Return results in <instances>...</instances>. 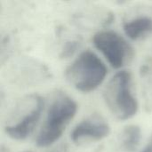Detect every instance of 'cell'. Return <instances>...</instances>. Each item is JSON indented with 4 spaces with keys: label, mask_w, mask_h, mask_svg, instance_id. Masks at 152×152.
<instances>
[{
    "label": "cell",
    "mask_w": 152,
    "mask_h": 152,
    "mask_svg": "<svg viewBox=\"0 0 152 152\" xmlns=\"http://www.w3.org/2000/svg\"><path fill=\"white\" fill-rule=\"evenodd\" d=\"M77 111V102L69 96L59 94L48 109L45 120L36 140L37 145L45 148L58 141Z\"/></svg>",
    "instance_id": "cell-2"
},
{
    "label": "cell",
    "mask_w": 152,
    "mask_h": 152,
    "mask_svg": "<svg viewBox=\"0 0 152 152\" xmlns=\"http://www.w3.org/2000/svg\"><path fill=\"white\" fill-rule=\"evenodd\" d=\"M44 108V99L37 95H31L30 104L28 110H24L22 117L12 125L4 127L5 134L12 139L21 141L27 139L34 131Z\"/></svg>",
    "instance_id": "cell-5"
},
{
    "label": "cell",
    "mask_w": 152,
    "mask_h": 152,
    "mask_svg": "<svg viewBox=\"0 0 152 152\" xmlns=\"http://www.w3.org/2000/svg\"><path fill=\"white\" fill-rule=\"evenodd\" d=\"M93 43L114 69L124 67L133 58V47L116 31L97 32L93 37Z\"/></svg>",
    "instance_id": "cell-4"
},
{
    "label": "cell",
    "mask_w": 152,
    "mask_h": 152,
    "mask_svg": "<svg viewBox=\"0 0 152 152\" xmlns=\"http://www.w3.org/2000/svg\"><path fill=\"white\" fill-rule=\"evenodd\" d=\"M142 139V131L138 126L130 125L126 126L121 136L122 149L126 152H135Z\"/></svg>",
    "instance_id": "cell-8"
},
{
    "label": "cell",
    "mask_w": 152,
    "mask_h": 152,
    "mask_svg": "<svg viewBox=\"0 0 152 152\" xmlns=\"http://www.w3.org/2000/svg\"><path fill=\"white\" fill-rule=\"evenodd\" d=\"M80 45H81V41L79 39H75L66 42L60 53V57L64 59L71 57L79 49Z\"/></svg>",
    "instance_id": "cell-9"
},
{
    "label": "cell",
    "mask_w": 152,
    "mask_h": 152,
    "mask_svg": "<svg viewBox=\"0 0 152 152\" xmlns=\"http://www.w3.org/2000/svg\"><path fill=\"white\" fill-rule=\"evenodd\" d=\"M110 127L101 116L94 115L81 121L73 129L70 138L77 144L85 142H97L109 135Z\"/></svg>",
    "instance_id": "cell-6"
},
{
    "label": "cell",
    "mask_w": 152,
    "mask_h": 152,
    "mask_svg": "<svg viewBox=\"0 0 152 152\" xmlns=\"http://www.w3.org/2000/svg\"><path fill=\"white\" fill-rule=\"evenodd\" d=\"M141 152H152V137L151 139L150 140L149 143L146 145V147Z\"/></svg>",
    "instance_id": "cell-11"
},
{
    "label": "cell",
    "mask_w": 152,
    "mask_h": 152,
    "mask_svg": "<svg viewBox=\"0 0 152 152\" xmlns=\"http://www.w3.org/2000/svg\"><path fill=\"white\" fill-rule=\"evenodd\" d=\"M68 145L66 143H62L48 152H68Z\"/></svg>",
    "instance_id": "cell-10"
},
{
    "label": "cell",
    "mask_w": 152,
    "mask_h": 152,
    "mask_svg": "<svg viewBox=\"0 0 152 152\" xmlns=\"http://www.w3.org/2000/svg\"><path fill=\"white\" fill-rule=\"evenodd\" d=\"M106 75L105 64L89 50L81 53L65 71V77L69 84L82 93L95 90L104 81Z\"/></svg>",
    "instance_id": "cell-3"
},
{
    "label": "cell",
    "mask_w": 152,
    "mask_h": 152,
    "mask_svg": "<svg viewBox=\"0 0 152 152\" xmlns=\"http://www.w3.org/2000/svg\"><path fill=\"white\" fill-rule=\"evenodd\" d=\"M133 78L130 72L116 73L103 91V99L113 116L118 120L133 118L138 110V102L133 94Z\"/></svg>",
    "instance_id": "cell-1"
},
{
    "label": "cell",
    "mask_w": 152,
    "mask_h": 152,
    "mask_svg": "<svg viewBox=\"0 0 152 152\" xmlns=\"http://www.w3.org/2000/svg\"><path fill=\"white\" fill-rule=\"evenodd\" d=\"M24 152H32V151H24Z\"/></svg>",
    "instance_id": "cell-12"
},
{
    "label": "cell",
    "mask_w": 152,
    "mask_h": 152,
    "mask_svg": "<svg viewBox=\"0 0 152 152\" xmlns=\"http://www.w3.org/2000/svg\"><path fill=\"white\" fill-rule=\"evenodd\" d=\"M123 29L130 39L138 40L152 33V18L146 15L134 18L124 22Z\"/></svg>",
    "instance_id": "cell-7"
}]
</instances>
